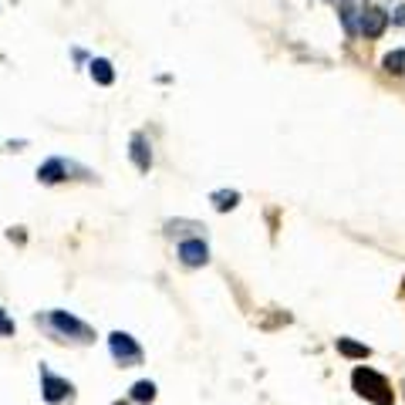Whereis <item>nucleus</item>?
<instances>
[{
    "label": "nucleus",
    "instance_id": "nucleus-2",
    "mask_svg": "<svg viewBox=\"0 0 405 405\" xmlns=\"http://www.w3.org/2000/svg\"><path fill=\"white\" fill-rule=\"evenodd\" d=\"M108 348H112V358L122 365V368H135V365H142V348H139V341L126 334V331H112L108 334Z\"/></svg>",
    "mask_w": 405,
    "mask_h": 405
},
{
    "label": "nucleus",
    "instance_id": "nucleus-8",
    "mask_svg": "<svg viewBox=\"0 0 405 405\" xmlns=\"http://www.w3.org/2000/svg\"><path fill=\"white\" fill-rule=\"evenodd\" d=\"M128 152H132L135 169H139V173H149V169H152V146H149V139L135 132V135H132V149H128Z\"/></svg>",
    "mask_w": 405,
    "mask_h": 405
},
{
    "label": "nucleus",
    "instance_id": "nucleus-5",
    "mask_svg": "<svg viewBox=\"0 0 405 405\" xmlns=\"http://www.w3.org/2000/svg\"><path fill=\"white\" fill-rule=\"evenodd\" d=\"M388 27V14L379 10V7H365L361 17H358V34L365 37H381V31Z\"/></svg>",
    "mask_w": 405,
    "mask_h": 405
},
{
    "label": "nucleus",
    "instance_id": "nucleus-10",
    "mask_svg": "<svg viewBox=\"0 0 405 405\" xmlns=\"http://www.w3.org/2000/svg\"><path fill=\"white\" fill-rule=\"evenodd\" d=\"M88 68H92V78H95L98 85H112V81H115V71H112V61H105V58H95V61H92Z\"/></svg>",
    "mask_w": 405,
    "mask_h": 405
},
{
    "label": "nucleus",
    "instance_id": "nucleus-17",
    "mask_svg": "<svg viewBox=\"0 0 405 405\" xmlns=\"http://www.w3.org/2000/svg\"><path fill=\"white\" fill-rule=\"evenodd\" d=\"M115 405H126V402H115Z\"/></svg>",
    "mask_w": 405,
    "mask_h": 405
},
{
    "label": "nucleus",
    "instance_id": "nucleus-13",
    "mask_svg": "<svg viewBox=\"0 0 405 405\" xmlns=\"http://www.w3.org/2000/svg\"><path fill=\"white\" fill-rule=\"evenodd\" d=\"M385 71H392V75H405V48L385 54Z\"/></svg>",
    "mask_w": 405,
    "mask_h": 405
},
{
    "label": "nucleus",
    "instance_id": "nucleus-4",
    "mask_svg": "<svg viewBox=\"0 0 405 405\" xmlns=\"http://www.w3.org/2000/svg\"><path fill=\"white\" fill-rule=\"evenodd\" d=\"M41 392H44V402L58 405L61 399H68L75 388H71V381H68V379H58L51 368H44V365H41Z\"/></svg>",
    "mask_w": 405,
    "mask_h": 405
},
{
    "label": "nucleus",
    "instance_id": "nucleus-16",
    "mask_svg": "<svg viewBox=\"0 0 405 405\" xmlns=\"http://www.w3.org/2000/svg\"><path fill=\"white\" fill-rule=\"evenodd\" d=\"M395 24H405V3L399 7V10H395Z\"/></svg>",
    "mask_w": 405,
    "mask_h": 405
},
{
    "label": "nucleus",
    "instance_id": "nucleus-7",
    "mask_svg": "<svg viewBox=\"0 0 405 405\" xmlns=\"http://www.w3.org/2000/svg\"><path fill=\"white\" fill-rule=\"evenodd\" d=\"M71 169H75V166H71V162H64V159H48V162L37 169V179H41V182H48V186H54V182H64Z\"/></svg>",
    "mask_w": 405,
    "mask_h": 405
},
{
    "label": "nucleus",
    "instance_id": "nucleus-12",
    "mask_svg": "<svg viewBox=\"0 0 405 405\" xmlns=\"http://www.w3.org/2000/svg\"><path fill=\"white\" fill-rule=\"evenodd\" d=\"M155 399V385L152 381H135L132 385V402H152Z\"/></svg>",
    "mask_w": 405,
    "mask_h": 405
},
{
    "label": "nucleus",
    "instance_id": "nucleus-9",
    "mask_svg": "<svg viewBox=\"0 0 405 405\" xmlns=\"http://www.w3.org/2000/svg\"><path fill=\"white\" fill-rule=\"evenodd\" d=\"M334 348H338V354H345V358H361V361L372 354L368 345H358V341H352V338H338V341H334Z\"/></svg>",
    "mask_w": 405,
    "mask_h": 405
},
{
    "label": "nucleus",
    "instance_id": "nucleus-6",
    "mask_svg": "<svg viewBox=\"0 0 405 405\" xmlns=\"http://www.w3.org/2000/svg\"><path fill=\"white\" fill-rule=\"evenodd\" d=\"M179 260H182L186 267H203V264L209 260V247H206L203 240H182V243H179Z\"/></svg>",
    "mask_w": 405,
    "mask_h": 405
},
{
    "label": "nucleus",
    "instance_id": "nucleus-14",
    "mask_svg": "<svg viewBox=\"0 0 405 405\" xmlns=\"http://www.w3.org/2000/svg\"><path fill=\"white\" fill-rule=\"evenodd\" d=\"M358 17H361V10H358V7H345V10H341V21H345V27H348V31H358Z\"/></svg>",
    "mask_w": 405,
    "mask_h": 405
},
{
    "label": "nucleus",
    "instance_id": "nucleus-3",
    "mask_svg": "<svg viewBox=\"0 0 405 405\" xmlns=\"http://www.w3.org/2000/svg\"><path fill=\"white\" fill-rule=\"evenodd\" d=\"M48 321H51V328L58 331V334H68V338H78V341H92L88 325H81L75 314H68V311H51Z\"/></svg>",
    "mask_w": 405,
    "mask_h": 405
},
{
    "label": "nucleus",
    "instance_id": "nucleus-15",
    "mask_svg": "<svg viewBox=\"0 0 405 405\" xmlns=\"http://www.w3.org/2000/svg\"><path fill=\"white\" fill-rule=\"evenodd\" d=\"M0 334H3V338H10V334H14V321H10L3 311H0Z\"/></svg>",
    "mask_w": 405,
    "mask_h": 405
},
{
    "label": "nucleus",
    "instance_id": "nucleus-1",
    "mask_svg": "<svg viewBox=\"0 0 405 405\" xmlns=\"http://www.w3.org/2000/svg\"><path fill=\"white\" fill-rule=\"evenodd\" d=\"M352 385L361 399H368V402H375V405H392V399H395L388 379L379 375V372H372V368H354Z\"/></svg>",
    "mask_w": 405,
    "mask_h": 405
},
{
    "label": "nucleus",
    "instance_id": "nucleus-11",
    "mask_svg": "<svg viewBox=\"0 0 405 405\" xmlns=\"http://www.w3.org/2000/svg\"><path fill=\"white\" fill-rule=\"evenodd\" d=\"M209 203H213L220 213H227V209H233V206L240 203V193H236V189H216V193L209 196Z\"/></svg>",
    "mask_w": 405,
    "mask_h": 405
}]
</instances>
